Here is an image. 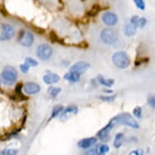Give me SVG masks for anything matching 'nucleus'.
Segmentation results:
<instances>
[{"label": "nucleus", "instance_id": "4c0bfd02", "mask_svg": "<svg viewBox=\"0 0 155 155\" xmlns=\"http://www.w3.org/2000/svg\"><path fill=\"white\" fill-rule=\"evenodd\" d=\"M0 155H2V154H0Z\"/></svg>", "mask_w": 155, "mask_h": 155}, {"label": "nucleus", "instance_id": "e433bc0d", "mask_svg": "<svg viewBox=\"0 0 155 155\" xmlns=\"http://www.w3.org/2000/svg\"><path fill=\"white\" fill-rule=\"evenodd\" d=\"M0 84H1V83H0Z\"/></svg>", "mask_w": 155, "mask_h": 155}, {"label": "nucleus", "instance_id": "6e6552de", "mask_svg": "<svg viewBox=\"0 0 155 155\" xmlns=\"http://www.w3.org/2000/svg\"><path fill=\"white\" fill-rule=\"evenodd\" d=\"M116 124L113 119L110 120L109 123L107 124L104 127H102L99 132L97 133V137L99 138L102 141H107L109 139V133L111 131L114 125Z\"/></svg>", "mask_w": 155, "mask_h": 155}, {"label": "nucleus", "instance_id": "f257e3e1", "mask_svg": "<svg viewBox=\"0 0 155 155\" xmlns=\"http://www.w3.org/2000/svg\"><path fill=\"white\" fill-rule=\"evenodd\" d=\"M113 120H114L116 124L125 125L135 129H138L140 127V125L137 121L129 113H122V114H118L115 117L113 118Z\"/></svg>", "mask_w": 155, "mask_h": 155}, {"label": "nucleus", "instance_id": "ddd939ff", "mask_svg": "<svg viewBox=\"0 0 155 155\" xmlns=\"http://www.w3.org/2000/svg\"><path fill=\"white\" fill-rule=\"evenodd\" d=\"M60 77L55 73H47L43 76V81L47 84H51L59 81Z\"/></svg>", "mask_w": 155, "mask_h": 155}, {"label": "nucleus", "instance_id": "f3484780", "mask_svg": "<svg viewBox=\"0 0 155 155\" xmlns=\"http://www.w3.org/2000/svg\"><path fill=\"white\" fill-rule=\"evenodd\" d=\"M102 9H103V8H102L100 4H97H97H94V6L92 7L91 9L88 12L87 15H89V16H95Z\"/></svg>", "mask_w": 155, "mask_h": 155}, {"label": "nucleus", "instance_id": "bb28decb", "mask_svg": "<svg viewBox=\"0 0 155 155\" xmlns=\"http://www.w3.org/2000/svg\"><path fill=\"white\" fill-rule=\"evenodd\" d=\"M134 3L139 9H140V10H145V3L143 0H135Z\"/></svg>", "mask_w": 155, "mask_h": 155}, {"label": "nucleus", "instance_id": "393cba45", "mask_svg": "<svg viewBox=\"0 0 155 155\" xmlns=\"http://www.w3.org/2000/svg\"><path fill=\"white\" fill-rule=\"evenodd\" d=\"M18 150L12 149H6L2 151V155H17Z\"/></svg>", "mask_w": 155, "mask_h": 155}, {"label": "nucleus", "instance_id": "473e14b6", "mask_svg": "<svg viewBox=\"0 0 155 155\" xmlns=\"http://www.w3.org/2000/svg\"><path fill=\"white\" fill-rule=\"evenodd\" d=\"M85 155H99V153H98V151H97V150L92 149V150H88V151L85 153Z\"/></svg>", "mask_w": 155, "mask_h": 155}, {"label": "nucleus", "instance_id": "0eeeda50", "mask_svg": "<svg viewBox=\"0 0 155 155\" xmlns=\"http://www.w3.org/2000/svg\"><path fill=\"white\" fill-rule=\"evenodd\" d=\"M102 40L107 44H112L117 40V33L114 29L105 28L101 33Z\"/></svg>", "mask_w": 155, "mask_h": 155}, {"label": "nucleus", "instance_id": "5701e85b", "mask_svg": "<svg viewBox=\"0 0 155 155\" xmlns=\"http://www.w3.org/2000/svg\"><path fill=\"white\" fill-rule=\"evenodd\" d=\"M97 151H98L99 155H105L106 153H107L108 151H109V146H108L107 145L103 144V145H99V147L97 148Z\"/></svg>", "mask_w": 155, "mask_h": 155}, {"label": "nucleus", "instance_id": "1a4fd4ad", "mask_svg": "<svg viewBox=\"0 0 155 155\" xmlns=\"http://www.w3.org/2000/svg\"><path fill=\"white\" fill-rule=\"evenodd\" d=\"M102 20L103 23L108 26H114L118 22L117 15L111 12H106L102 15Z\"/></svg>", "mask_w": 155, "mask_h": 155}, {"label": "nucleus", "instance_id": "f8f14e48", "mask_svg": "<svg viewBox=\"0 0 155 155\" xmlns=\"http://www.w3.org/2000/svg\"><path fill=\"white\" fill-rule=\"evenodd\" d=\"M97 137L84 138V139L80 140L77 145L81 149H88V148L91 147L92 145H94L97 142Z\"/></svg>", "mask_w": 155, "mask_h": 155}, {"label": "nucleus", "instance_id": "9d476101", "mask_svg": "<svg viewBox=\"0 0 155 155\" xmlns=\"http://www.w3.org/2000/svg\"><path fill=\"white\" fill-rule=\"evenodd\" d=\"M89 67H90V65H89V63L84 61H80L76 63V64H74L71 67L70 70L72 72H76V73L81 75V74L84 73V71H86Z\"/></svg>", "mask_w": 155, "mask_h": 155}, {"label": "nucleus", "instance_id": "a878e982", "mask_svg": "<svg viewBox=\"0 0 155 155\" xmlns=\"http://www.w3.org/2000/svg\"><path fill=\"white\" fill-rule=\"evenodd\" d=\"M25 64H27L28 67H36L38 65V63L36 61L35 59L32 58H26L25 59Z\"/></svg>", "mask_w": 155, "mask_h": 155}, {"label": "nucleus", "instance_id": "f03ea898", "mask_svg": "<svg viewBox=\"0 0 155 155\" xmlns=\"http://www.w3.org/2000/svg\"><path fill=\"white\" fill-rule=\"evenodd\" d=\"M18 77L17 71L12 66H6L1 73L2 81L5 84L11 85L16 81Z\"/></svg>", "mask_w": 155, "mask_h": 155}, {"label": "nucleus", "instance_id": "f704fd0d", "mask_svg": "<svg viewBox=\"0 0 155 155\" xmlns=\"http://www.w3.org/2000/svg\"><path fill=\"white\" fill-rule=\"evenodd\" d=\"M79 47H81V48H87L88 47V43H87L86 41H82L81 43L78 45Z\"/></svg>", "mask_w": 155, "mask_h": 155}, {"label": "nucleus", "instance_id": "2f4dec72", "mask_svg": "<svg viewBox=\"0 0 155 155\" xmlns=\"http://www.w3.org/2000/svg\"><path fill=\"white\" fill-rule=\"evenodd\" d=\"M139 16L138 15H133L132 18H131V21H130V23H132V25H134L137 28V22L138 20H139Z\"/></svg>", "mask_w": 155, "mask_h": 155}, {"label": "nucleus", "instance_id": "c85d7f7f", "mask_svg": "<svg viewBox=\"0 0 155 155\" xmlns=\"http://www.w3.org/2000/svg\"><path fill=\"white\" fill-rule=\"evenodd\" d=\"M146 23H147V21H146V19L145 17H140L139 20H138L137 27H139V28H143L146 25Z\"/></svg>", "mask_w": 155, "mask_h": 155}, {"label": "nucleus", "instance_id": "20e7f679", "mask_svg": "<svg viewBox=\"0 0 155 155\" xmlns=\"http://www.w3.org/2000/svg\"><path fill=\"white\" fill-rule=\"evenodd\" d=\"M15 35V29L8 24H0V41H8Z\"/></svg>", "mask_w": 155, "mask_h": 155}, {"label": "nucleus", "instance_id": "6ab92c4d", "mask_svg": "<svg viewBox=\"0 0 155 155\" xmlns=\"http://www.w3.org/2000/svg\"><path fill=\"white\" fill-rule=\"evenodd\" d=\"M137 32V27L132 25V23L127 24V25L125 26V29H124V33L127 36H132L134 35L135 33Z\"/></svg>", "mask_w": 155, "mask_h": 155}, {"label": "nucleus", "instance_id": "423d86ee", "mask_svg": "<svg viewBox=\"0 0 155 155\" xmlns=\"http://www.w3.org/2000/svg\"><path fill=\"white\" fill-rule=\"evenodd\" d=\"M18 41L23 46L28 47L33 45L34 41V37L30 32L21 30L18 35Z\"/></svg>", "mask_w": 155, "mask_h": 155}, {"label": "nucleus", "instance_id": "412c9836", "mask_svg": "<svg viewBox=\"0 0 155 155\" xmlns=\"http://www.w3.org/2000/svg\"><path fill=\"white\" fill-rule=\"evenodd\" d=\"M64 110V107L62 105H55L54 107H53V110H52V113H51V116L50 118V120H52L54 118L57 117L60 112Z\"/></svg>", "mask_w": 155, "mask_h": 155}, {"label": "nucleus", "instance_id": "7ed1b4c3", "mask_svg": "<svg viewBox=\"0 0 155 155\" xmlns=\"http://www.w3.org/2000/svg\"><path fill=\"white\" fill-rule=\"evenodd\" d=\"M112 62L119 68H127L130 65L129 56L124 51H118L112 56Z\"/></svg>", "mask_w": 155, "mask_h": 155}, {"label": "nucleus", "instance_id": "aec40b11", "mask_svg": "<svg viewBox=\"0 0 155 155\" xmlns=\"http://www.w3.org/2000/svg\"><path fill=\"white\" fill-rule=\"evenodd\" d=\"M97 81H99L101 84H103L105 86L107 87H110L112 86L114 83V81L113 79H105L104 77L102 76H97Z\"/></svg>", "mask_w": 155, "mask_h": 155}, {"label": "nucleus", "instance_id": "dca6fc26", "mask_svg": "<svg viewBox=\"0 0 155 155\" xmlns=\"http://www.w3.org/2000/svg\"><path fill=\"white\" fill-rule=\"evenodd\" d=\"M77 112H78V108L76 107V106H71V107H67L66 109L64 110V113L62 114V117L61 120H64V117H66L68 114H77Z\"/></svg>", "mask_w": 155, "mask_h": 155}, {"label": "nucleus", "instance_id": "4be33fe9", "mask_svg": "<svg viewBox=\"0 0 155 155\" xmlns=\"http://www.w3.org/2000/svg\"><path fill=\"white\" fill-rule=\"evenodd\" d=\"M61 92V89L60 88H57V87L51 86L48 89V94L52 97L53 98L56 97V96L58 95Z\"/></svg>", "mask_w": 155, "mask_h": 155}, {"label": "nucleus", "instance_id": "c756f323", "mask_svg": "<svg viewBox=\"0 0 155 155\" xmlns=\"http://www.w3.org/2000/svg\"><path fill=\"white\" fill-rule=\"evenodd\" d=\"M114 96H99V98L102 101H104V102H113L114 100Z\"/></svg>", "mask_w": 155, "mask_h": 155}, {"label": "nucleus", "instance_id": "4468645a", "mask_svg": "<svg viewBox=\"0 0 155 155\" xmlns=\"http://www.w3.org/2000/svg\"><path fill=\"white\" fill-rule=\"evenodd\" d=\"M64 78L67 80L69 82H77L80 81V75L79 74L76 73V72H72V71H69L68 73L64 75Z\"/></svg>", "mask_w": 155, "mask_h": 155}, {"label": "nucleus", "instance_id": "a211bd4d", "mask_svg": "<svg viewBox=\"0 0 155 155\" xmlns=\"http://www.w3.org/2000/svg\"><path fill=\"white\" fill-rule=\"evenodd\" d=\"M124 142V134L123 133H117L114 140V146L116 149H119L122 146Z\"/></svg>", "mask_w": 155, "mask_h": 155}, {"label": "nucleus", "instance_id": "9b49d317", "mask_svg": "<svg viewBox=\"0 0 155 155\" xmlns=\"http://www.w3.org/2000/svg\"><path fill=\"white\" fill-rule=\"evenodd\" d=\"M23 89L25 92V94L31 95V94H38L41 90V87L39 84H36L34 82H28L24 85Z\"/></svg>", "mask_w": 155, "mask_h": 155}, {"label": "nucleus", "instance_id": "cd10ccee", "mask_svg": "<svg viewBox=\"0 0 155 155\" xmlns=\"http://www.w3.org/2000/svg\"><path fill=\"white\" fill-rule=\"evenodd\" d=\"M133 114H134L136 117L140 118L141 117V114H142V110L140 107H135L133 110Z\"/></svg>", "mask_w": 155, "mask_h": 155}, {"label": "nucleus", "instance_id": "2eb2a0df", "mask_svg": "<svg viewBox=\"0 0 155 155\" xmlns=\"http://www.w3.org/2000/svg\"><path fill=\"white\" fill-rule=\"evenodd\" d=\"M22 87H23V84H21V83H19V84H17V85L15 86V95H14V96L16 97L20 101L28 99V97H26L24 96V94H22Z\"/></svg>", "mask_w": 155, "mask_h": 155}, {"label": "nucleus", "instance_id": "c9c22d12", "mask_svg": "<svg viewBox=\"0 0 155 155\" xmlns=\"http://www.w3.org/2000/svg\"><path fill=\"white\" fill-rule=\"evenodd\" d=\"M129 155H142L140 153V151H138V150H133L132 152L130 153Z\"/></svg>", "mask_w": 155, "mask_h": 155}, {"label": "nucleus", "instance_id": "7c9ffc66", "mask_svg": "<svg viewBox=\"0 0 155 155\" xmlns=\"http://www.w3.org/2000/svg\"><path fill=\"white\" fill-rule=\"evenodd\" d=\"M148 103L153 108L155 109V96H151L148 98Z\"/></svg>", "mask_w": 155, "mask_h": 155}, {"label": "nucleus", "instance_id": "72a5a7b5", "mask_svg": "<svg viewBox=\"0 0 155 155\" xmlns=\"http://www.w3.org/2000/svg\"><path fill=\"white\" fill-rule=\"evenodd\" d=\"M28 69H29V67H28L27 64H24L21 65V70L23 73H27L28 71Z\"/></svg>", "mask_w": 155, "mask_h": 155}, {"label": "nucleus", "instance_id": "39448f33", "mask_svg": "<svg viewBox=\"0 0 155 155\" xmlns=\"http://www.w3.org/2000/svg\"><path fill=\"white\" fill-rule=\"evenodd\" d=\"M53 51L51 46L47 44H41L38 46L36 50V54L41 60H47L51 57Z\"/></svg>", "mask_w": 155, "mask_h": 155}, {"label": "nucleus", "instance_id": "b1692460", "mask_svg": "<svg viewBox=\"0 0 155 155\" xmlns=\"http://www.w3.org/2000/svg\"><path fill=\"white\" fill-rule=\"evenodd\" d=\"M49 37H50V40H51L52 42H61L62 43V41L59 38V37L57 36L54 31H51L50 32V34H49Z\"/></svg>", "mask_w": 155, "mask_h": 155}]
</instances>
